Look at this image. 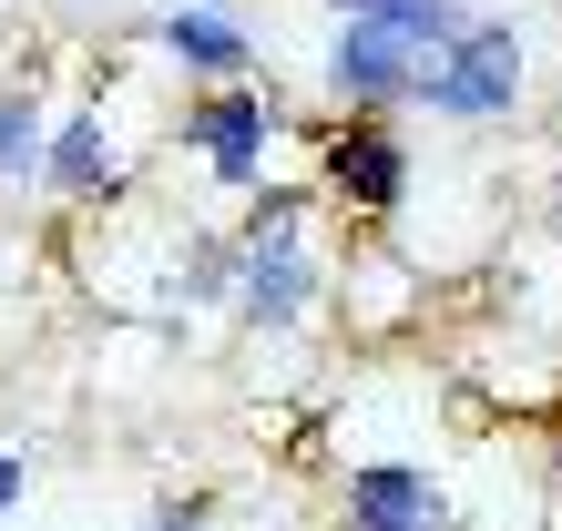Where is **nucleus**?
Here are the masks:
<instances>
[{
    "label": "nucleus",
    "mask_w": 562,
    "mask_h": 531,
    "mask_svg": "<svg viewBox=\"0 0 562 531\" xmlns=\"http://www.w3.org/2000/svg\"><path fill=\"white\" fill-rule=\"evenodd\" d=\"M521 92H532V42H521L512 21H471L450 52L419 61V92H409V103H429L440 123H512Z\"/></svg>",
    "instance_id": "1"
},
{
    "label": "nucleus",
    "mask_w": 562,
    "mask_h": 531,
    "mask_svg": "<svg viewBox=\"0 0 562 531\" xmlns=\"http://www.w3.org/2000/svg\"><path fill=\"white\" fill-rule=\"evenodd\" d=\"M277 92H256V82H215V92H194L184 103V144L205 154V174L215 184H236V194H267V154H277Z\"/></svg>",
    "instance_id": "2"
},
{
    "label": "nucleus",
    "mask_w": 562,
    "mask_h": 531,
    "mask_svg": "<svg viewBox=\"0 0 562 531\" xmlns=\"http://www.w3.org/2000/svg\"><path fill=\"white\" fill-rule=\"evenodd\" d=\"M317 184L338 194L348 215H400L409 205V144L379 113H338L317 133Z\"/></svg>",
    "instance_id": "3"
},
{
    "label": "nucleus",
    "mask_w": 562,
    "mask_h": 531,
    "mask_svg": "<svg viewBox=\"0 0 562 531\" xmlns=\"http://www.w3.org/2000/svg\"><path fill=\"white\" fill-rule=\"evenodd\" d=\"M338 531H460L450 481L419 460H358L338 490Z\"/></svg>",
    "instance_id": "4"
},
{
    "label": "nucleus",
    "mask_w": 562,
    "mask_h": 531,
    "mask_svg": "<svg viewBox=\"0 0 562 531\" xmlns=\"http://www.w3.org/2000/svg\"><path fill=\"white\" fill-rule=\"evenodd\" d=\"M317 286H327V266L307 246V225L296 236H236V317L246 327H296L317 307Z\"/></svg>",
    "instance_id": "5"
},
{
    "label": "nucleus",
    "mask_w": 562,
    "mask_h": 531,
    "mask_svg": "<svg viewBox=\"0 0 562 531\" xmlns=\"http://www.w3.org/2000/svg\"><path fill=\"white\" fill-rule=\"evenodd\" d=\"M419 61L429 52H409V42H389V31H358V21H338L327 31V92H338V113H389V103H409L419 92Z\"/></svg>",
    "instance_id": "6"
},
{
    "label": "nucleus",
    "mask_w": 562,
    "mask_h": 531,
    "mask_svg": "<svg viewBox=\"0 0 562 531\" xmlns=\"http://www.w3.org/2000/svg\"><path fill=\"white\" fill-rule=\"evenodd\" d=\"M154 52L175 61V72H194V82H246V61H256V42H246V21H225L215 0H184V11H164L154 21Z\"/></svg>",
    "instance_id": "7"
},
{
    "label": "nucleus",
    "mask_w": 562,
    "mask_h": 531,
    "mask_svg": "<svg viewBox=\"0 0 562 531\" xmlns=\"http://www.w3.org/2000/svg\"><path fill=\"white\" fill-rule=\"evenodd\" d=\"M42 184H52V194H113V184H123V144H113V123H103V103H82L72 123H52V154H42Z\"/></svg>",
    "instance_id": "8"
},
{
    "label": "nucleus",
    "mask_w": 562,
    "mask_h": 531,
    "mask_svg": "<svg viewBox=\"0 0 562 531\" xmlns=\"http://www.w3.org/2000/svg\"><path fill=\"white\" fill-rule=\"evenodd\" d=\"M338 21L358 31H389V42H409V52H450L460 31H471V0H327Z\"/></svg>",
    "instance_id": "9"
},
{
    "label": "nucleus",
    "mask_w": 562,
    "mask_h": 531,
    "mask_svg": "<svg viewBox=\"0 0 562 531\" xmlns=\"http://www.w3.org/2000/svg\"><path fill=\"white\" fill-rule=\"evenodd\" d=\"M42 154H52L42 92H31V82H11V92H0V184H31V174H42Z\"/></svg>",
    "instance_id": "10"
},
{
    "label": "nucleus",
    "mask_w": 562,
    "mask_h": 531,
    "mask_svg": "<svg viewBox=\"0 0 562 531\" xmlns=\"http://www.w3.org/2000/svg\"><path fill=\"white\" fill-rule=\"evenodd\" d=\"M21 490H31V471H21V450H11V440H0V521H11V511H21Z\"/></svg>",
    "instance_id": "11"
},
{
    "label": "nucleus",
    "mask_w": 562,
    "mask_h": 531,
    "mask_svg": "<svg viewBox=\"0 0 562 531\" xmlns=\"http://www.w3.org/2000/svg\"><path fill=\"white\" fill-rule=\"evenodd\" d=\"M144 531H205V501H154Z\"/></svg>",
    "instance_id": "12"
},
{
    "label": "nucleus",
    "mask_w": 562,
    "mask_h": 531,
    "mask_svg": "<svg viewBox=\"0 0 562 531\" xmlns=\"http://www.w3.org/2000/svg\"><path fill=\"white\" fill-rule=\"evenodd\" d=\"M542 471H552V501H562V440H552V460H542Z\"/></svg>",
    "instance_id": "13"
}]
</instances>
